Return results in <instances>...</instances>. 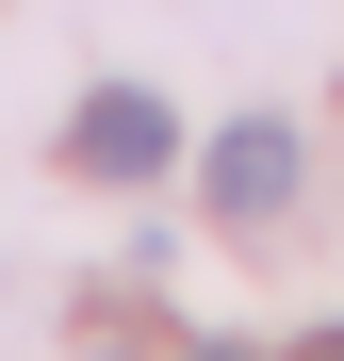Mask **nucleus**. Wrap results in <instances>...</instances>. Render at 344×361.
<instances>
[{
	"label": "nucleus",
	"instance_id": "f257e3e1",
	"mask_svg": "<svg viewBox=\"0 0 344 361\" xmlns=\"http://www.w3.org/2000/svg\"><path fill=\"white\" fill-rule=\"evenodd\" d=\"M197 180H213V214H229V230H279V214H295V132H279V115H229Z\"/></svg>",
	"mask_w": 344,
	"mask_h": 361
},
{
	"label": "nucleus",
	"instance_id": "f03ea898",
	"mask_svg": "<svg viewBox=\"0 0 344 361\" xmlns=\"http://www.w3.org/2000/svg\"><path fill=\"white\" fill-rule=\"evenodd\" d=\"M66 164H82V180H148V164H164V99H148V82H98V99L66 115Z\"/></svg>",
	"mask_w": 344,
	"mask_h": 361
},
{
	"label": "nucleus",
	"instance_id": "7ed1b4c3",
	"mask_svg": "<svg viewBox=\"0 0 344 361\" xmlns=\"http://www.w3.org/2000/svg\"><path fill=\"white\" fill-rule=\"evenodd\" d=\"M181 361H262V345H181Z\"/></svg>",
	"mask_w": 344,
	"mask_h": 361
},
{
	"label": "nucleus",
	"instance_id": "20e7f679",
	"mask_svg": "<svg viewBox=\"0 0 344 361\" xmlns=\"http://www.w3.org/2000/svg\"><path fill=\"white\" fill-rule=\"evenodd\" d=\"M295 361H344V329H312V345H295Z\"/></svg>",
	"mask_w": 344,
	"mask_h": 361
}]
</instances>
